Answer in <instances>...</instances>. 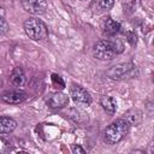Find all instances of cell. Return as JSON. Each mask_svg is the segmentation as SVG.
<instances>
[{"mask_svg": "<svg viewBox=\"0 0 154 154\" xmlns=\"http://www.w3.org/2000/svg\"><path fill=\"white\" fill-rule=\"evenodd\" d=\"M124 51L119 40H101L93 46V55L99 60H111Z\"/></svg>", "mask_w": 154, "mask_h": 154, "instance_id": "obj_1", "label": "cell"}, {"mask_svg": "<svg viewBox=\"0 0 154 154\" xmlns=\"http://www.w3.org/2000/svg\"><path fill=\"white\" fill-rule=\"evenodd\" d=\"M130 124L124 119V118H119L116 119L114 122H112L103 131V138L108 144H116L118 142H120L122 140H124L129 131H130Z\"/></svg>", "mask_w": 154, "mask_h": 154, "instance_id": "obj_2", "label": "cell"}, {"mask_svg": "<svg viewBox=\"0 0 154 154\" xmlns=\"http://www.w3.org/2000/svg\"><path fill=\"white\" fill-rule=\"evenodd\" d=\"M23 29L25 35L34 41H41L48 36V29L46 24L36 17L28 18L23 24Z\"/></svg>", "mask_w": 154, "mask_h": 154, "instance_id": "obj_3", "label": "cell"}, {"mask_svg": "<svg viewBox=\"0 0 154 154\" xmlns=\"http://www.w3.org/2000/svg\"><path fill=\"white\" fill-rule=\"evenodd\" d=\"M135 71H136V66L132 63H119V64L109 67L106 73H107L108 78L120 81V79L132 77Z\"/></svg>", "mask_w": 154, "mask_h": 154, "instance_id": "obj_4", "label": "cell"}, {"mask_svg": "<svg viewBox=\"0 0 154 154\" xmlns=\"http://www.w3.org/2000/svg\"><path fill=\"white\" fill-rule=\"evenodd\" d=\"M70 96L77 106H82V107L90 106V103L93 101L89 91L78 84H71L70 85Z\"/></svg>", "mask_w": 154, "mask_h": 154, "instance_id": "obj_5", "label": "cell"}, {"mask_svg": "<svg viewBox=\"0 0 154 154\" xmlns=\"http://www.w3.org/2000/svg\"><path fill=\"white\" fill-rule=\"evenodd\" d=\"M23 8L34 16L43 14L47 10V2L46 0H20Z\"/></svg>", "mask_w": 154, "mask_h": 154, "instance_id": "obj_6", "label": "cell"}, {"mask_svg": "<svg viewBox=\"0 0 154 154\" xmlns=\"http://www.w3.org/2000/svg\"><path fill=\"white\" fill-rule=\"evenodd\" d=\"M28 97H29V95L22 90H7L0 95L1 101L10 103V105H19V103L24 102Z\"/></svg>", "mask_w": 154, "mask_h": 154, "instance_id": "obj_7", "label": "cell"}, {"mask_svg": "<svg viewBox=\"0 0 154 154\" xmlns=\"http://www.w3.org/2000/svg\"><path fill=\"white\" fill-rule=\"evenodd\" d=\"M69 103V96L63 93V91H57L54 94H52L49 96V99L47 100V105L49 108L53 109H58V108H63Z\"/></svg>", "mask_w": 154, "mask_h": 154, "instance_id": "obj_8", "label": "cell"}, {"mask_svg": "<svg viewBox=\"0 0 154 154\" xmlns=\"http://www.w3.org/2000/svg\"><path fill=\"white\" fill-rule=\"evenodd\" d=\"M10 83L16 88H22L26 84V77L20 67H14L10 76Z\"/></svg>", "mask_w": 154, "mask_h": 154, "instance_id": "obj_9", "label": "cell"}, {"mask_svg": "<svg viewBox=\"0 0 154 154\" xmlns=\"http://www.w3.org/2000/svg\"><path fill=\"white\" fill-rule=\"evenodd\" d=\"M101 26L103 29V31L107 34V35H116L120 31V24L112 19L111 17H105L102 18V22H101Z\"/></svg>", "mask_w": 154, "mask_h": 154, "instance_id": "obj_10", "label": "cell"}, {"mask_svg": "<svg viewBox=\"0 0 154 154\" xmlns=\"http://www.w3.org/2000/svg\"><path fill=\"white\" fill-rule=\"evenodd\" d=\"M17 128V122L7 116H0V134H10Z\"/></svg>", "mask_w": 154, "mask_h": 154, "instance_id": "obj_11", "label": "cell"}, {"mask_svg": "<svg viewBox=\"0 0 154 154\" xmlns=\"http://www.w3.org/2000/svg\"><path fill=\"white\" fill-rule=\"evenodd\" d=\"M100 105L102 106V108L109 113V114H114L117 111V101L114 97L108 96V95H103L100 99Z\"/></svg>", "mask_w": 154, "mask_h": 154, "instance_id": "obj_12", "label": "cell"}, {"mask_svg": "<svg viewBox=\"0 0 154 154\" xmlns=\"http://www.w3.org/2000/svg\"><path fill=\"white\" fill-rule=\"evenodd\" d=\"M130 125H137L142 120V112L138 109H130L123 117Z\"/></svg>", "mask_w": 154, "mask_h": 154, "instance_id": "obj_13", "label": "cell"}, {"mask_svg": "<svg viewBox=\"0 0 154 154\" xmlns=\"http://www.w3.org/2000/svg\"><path fill=\"white\" fill-rule=\"evenodd\" d=\"M10 150H11V143H10V141L0 136V154L7 153Z\"/></svg>", "mask_w": 154, "mask_h": 154, "instance_id": "obj_14", "label": "cell"}, {"mask_svg": "<svg viewBox=\"0 0 154 154\" xmlns=\"http://www.w3.org/2000/svg\"><path fill=\"white\" fill-rule=\"evenodd\" d=\"M52 83H53V85L58 89H63V88H65V83H64V81H63V78L59 76V75H55V73H53L52 75Z\"/></svg>", "mask_w": 154, "mask_h": 154, "instance_id": "obj_15", "label": "cell"}, {"mask_svg": "<svg viewBox=\"0 0 154 154\" xmlns=\"http://www.w3.org/2000/svg\"><path fill=\"white\" fill-rule=\"evenodd\" d=\"M8 30H10V25L7 20L2 14H0V34H7Z\"/></svg>", "mask_w": 154, "mask_h": 154, "instance_id": "obj_16", "label": "cell"}, {"mask_svg": "<svg viewBox=\"0 0 154 154\" xmlns=\"http://www.w3.org/2000/svg\"><path fill=\"white\" fill-rule=\"evenodd\" d=\"M114 5V0H100V6L103 10H111Z\"/></svg>", "mask_w": 154, "mask_h": 154, "instance_id": "obj_17", "label": "cell"}, {"mask_svg": "<svg viewBox=\"0 0 154 154\" xmlns=\"http://www.w3.org/2000/svg\"><path fill=\"white\" fill-rule=\"evenodd\" d=\"M126 40H128V42L131 45V46H136V43H137V36H136V34L135 32H128L126 34Z\"/></svg>", "mask_w": 154, "mask_h": 154, "instance_id": "obj_18", "label": "cell"}, {"mask_svg": "<svg viewBox=\"0 0 154 154\" xmlns=\"http://www.w3.org/2000/svg\"><path fill=\"white\" fill-rule=\"evenodd\" d=\"M71 150H72L73 154H84V153H85V149L82 148L79 144H72Z\"/></svg>", "mask_w": 154, "mask_h": 154, "instance_id": "obj_19", "label": "cell"}, {"mask_svg": "<svg viewBox=\"0 0 154 154\" xmlns=\"http://www.w3.org/2000/svg\"><path fill=\"white\" fill-rule=\"evenodd\" d=\"M0 14H2V16L5 14V11H4V8H2L1 6H0Z\"/></svg>", "mask_w": 154, "mask_h": 154, "instance_id": "obj_20", "label": "cell"}]
</instances>
